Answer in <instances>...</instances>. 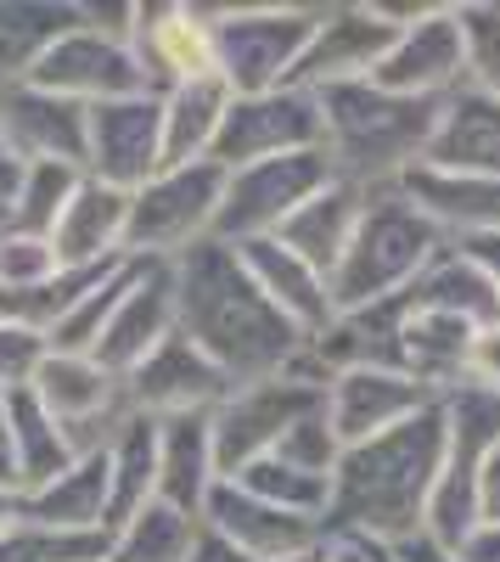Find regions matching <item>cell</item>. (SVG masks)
<instances>
[{
  "mask_svg": "<svg viewBox=\"0 0 500 562\" xmlns=\"http://www.w3.org/2000/svg\"><path fill=\"white\" fill-rule=\"evenodd\" d=\"M394 23H383L377 7H321V23H315L304 57L293 68L287 85L298 90H332V85H360L372 79L377 63L394 45Z\"/></svg>",
  "mask_w": 500,
  "mask_h": 562,
  "instance_id": "14",
  "label": "cell"
},
{
  "mask_svg": "<svg viewBox=\"0 0 500 562\" xmlns=\"http://www.w3.org/2000/svg\"><path fill=\"white\" fill-rule=\"evenodd\" d=\"M197 524L214 529L225 546H237L248 562H282V557H304L327 540V524L298 518V512H282L259 495H248L242 484L219 479L197 512Z\"/></svg>",
  "mask_w": 500,
  "mask_h": 562,
  "instance_id": "15",
  "label": "cell"
},
{
  "mask_svg": "<svg viewBox=\"0 0 500 562\" xmlns=\"http://www.w3.org/2000/svg\"><path fill=\"white\" fill-rule=\"evenodd\" d=\"M129 52L141 57L152 90H174L186 79L214 74V34L203 7H135Z\"/></svg>",
  "mask_w": 500,
  "mask_h": 562,
  "instance_id": "19",
  "label": "cell"
},
{
  "mask_svg": "<svg viewBox=\"0 0 500 562\" xmlns=\"http://www.w3.org/2000/svg\"><path fill=\"white\" fill-rule=\"evenodd\" d=\"M467 383L500 394V321L484 326V333L473 338V360H467Z\"/></svg>",
  "mask_w": 500,
  "mask_h": 562,
  "instance_id": "39",
  "label": "cell"
},
{
  "mask_svg": "<svg viewBox=\"0 0 500 562\" xmlns=\"http://www.w3.org/2000/svg\"><path fill=\"white\" fill-rule=\"evenodd\" d=\"M174 333L203 349L237 389L282 378L304 333L259 293V281L225 243H197L174 259Z\"/></svg>",
  "mask_w": 500,
  "mask_h": 562,
  "instance_id": "1",
  "label": "cell"
},
{
  "mask_svg": "<svg viewBox=\"0 0 500 562\" xmlns=\"http://www.w3.org/2000/svg\"><path fill=\"white\" fill-rule=\"evenodd\" d=\"M186 562H248L237 546H225L214 529H203L197 524V535H192V546H186Z\"/></svg>",
  "mask_w": 500,
  "mask_h": 562,
  "instance_id": "42",
  "label": "cell"
},
{
  "mask_svg": "<svg viewBox=\"0 0 500 562\" xmlns=\"http://www.w3.org/2000/svg\"><path fill=\"white\" fill-rule=\"evenodd\" d=\"M214 484H219L214 416H163L158 422V490H152V501L180 512V518H197Z\"/></svg>",
  "mask_w": 500,
  "mask_h": 562,
  "instance_id": "22",
  "label": "cell"
},
{
  "mask_svg": "<svg viewBox=\"0 0 500 562\" xmlns=\"http://www.w3.org/2000/svg\"><path fill=\"white\" fill-rule=\"evenodd\" d=\"M467 562H500V529H473V540L462 546Z\"/></svg>",
  "mask_w": 500,
  "mask_h": 562,
  "instance_id": "46",
  "label": "cell"
},
{
  "mask_svg": "<svg viewBox=\"0 0 500 562\" xmlns=\"http://www.w3.org/2000/svg\"><path fill=\"white\" fill-rule=\"evenodd\" d=\"M478 529H500V450L478 473Z\"/></svg>",
  "mask_w": 500,
  "mask_h": 562,
  "instance_id": "40",
  "label": "cell"
},
{
  "mask_svg": "<svg viewBox=\"0 0 500 562\" xmlns=\"http://www.w3.org/2000/svg\"><path fill=\"white\" fill-rule=\"evenodd\" d=\"M231 389L237 383L225 378L203 349H192L180 333H169L124 378V405L135 416H152V422H163V416H214L225 400H231Z\"/></svg>",
  "mask_w": 500,
  "mask_h": 562,
  "instance_id": "12",
  "label": "cell"
},
{
  "mask_svg": "<svg viewBox=\"0 0 500 562\" xmlns=\"http://www.w3.org/2000/svg\"><path fill=\"white\" fill-rule=\"evenodd\" d=\"M321 405H327V389L309 383V378H293V371L248 383V389H231V400L214 411V467H219V479H237L248 461L270 456L309 411H321Z\"/></svg>",
  "mask_w": 500,
  "mask_h": 562,
  "instance_id": "9",
  "label": "cell"
},
{
  "mask_svg": "<svg viewBox=\"0 0 500 562\" xmlns=\"http://www.w3.org/2000/svg\"><path fill=\"white\" fill-rule=\"evenodd\" d=\"M169 333H174V259H135V276H129L118 310L107 315L90 360L124 383Z\"/></svg>",
  "mask_w": 500,
  "mask_h": 562,
  "instance_id": "17",
  "label": "cell"
},
{
  "mask_svg": "<svg viewBox=\"0 0 500 562\" xmlns=\"http://www.w3.org/2000/svg\"><path fill=\"white\" fill-rule=\"evenodd\" d=\"M315 562H377L366 540H349V535H327L315 546Z\"/></svg>",
  "mask_w": 500,
  "mask_h": 562,
  "instance_id": "43",
  "label": "cell"
},
{
  "mask_svg": "<svg viewBox=\"0 0 500 562\" xmlns=\"http://www.w3.org/2000/svg\"><path fill=\"white\" fill-rule=\"evenodd\" d=\"M417 169L500 180V102L484 97V90H473V85H462L456 97H444L433 140H428Z\"/></svg>",
  "mask_w": 500,
  "mask_h": 562,
  "instance_id": "20",
  "label": "cell"
},
{
  "mask_svg": "<svg viewBox=\"0 0 500 562\" xmlns=\"http://www.w3.org/2000/svg\"><path fill=\"white\" fill-rule=\"evenodd\" d=\"M377 90L411 102H444L467 85V40H462V18L456 7H433L428 18L405 23L388 45V57L372 74Z\"/></svg>",
  "mask_w": 500,
  "mask_h": 562,
  "instance_id": "11",
  "label": "cell"
},
{
  "mask_svg": "<svg viewBox=\"0 0 500 562\" xmlns=\"http://www.w3.org/2000/svg\"><path fill=\"white\" fill-rule=\"evenodd\" d=\"M237 259L248 265V276L259 281V293L276 304L304 338H315L321 326L338 315L332 310V293H327V276L315 270V265H304L298 254H287L276 237H259V243H242L237 248Z\"/></svg>",
  "mask_w": 500,
  "mask_h": 562,
  "instance_id": "24",
  "label": "cell"
},
{
  "mask_svg": "<svg viewBox=\"0 0 500 562\" xmlns=\"http://www.w3.org/2000/svg\"><path fill=\"white\" fill-rule=\"evenodd\" d=\"M225 198V169L197 158L180 169H158L141 192H129L124 259H180L214 237V214Z\"/></svg>",
  "mask_w": 500,
  "mask_h": 562,
  "instance_id": "6",
  "label": "cell"
},
{
  "mask_svg": "<svg viewBox=\"0 0 500 562\" xmlns=\"http://www.w3.org/2000/svg\"><path fill=\"white\" fill-rule=\"evenodd\" d=\"M107 540V529H45L18 512L0 529V562H102Z\"/></svg>",
  "mask_w": 500,
  "mask_h": 562,
  "instance_id": "34",
  "label": "cell"
},
{
  "mask_svg": "<svg viewBox=\"0 0 500 562\" xmlns=\"http://www.w3.org/2000/svg\"><path fill=\"white\" fill-rule=\"evenodd\" d=\"M309 147H321V102H315V90L282 85V90H264V97H231L208 147V164L237 175L248 164L309 153Z\"/></svg>",
  "mask_w": 500,
  "mask_h": 562,
  "instance_id": "10",
  "label": "cell"
},
{
  "mask_svg": "<svg viewBox=\"0 0 500 562\" xmlns=\"http://www.w3.org/2000/svg\"><path fill=\"white\" fill-rule=\"evenodd\" d=\"M338 180L327 147H309V153H282V158H264L248 164L237 175H225V198L214 214V243L225 248H242L259 237H276V231Z\"/></svg>",
  "mask_w": 500,
  "mask_h": 562,
  "instance_id": "7",
  "label": "cell"
},
{
  "mask_svg": "<svg viewBox=\"0 0 500 562\" xmlns=\"http://www.w3.org/2000/svg\"><path fill=\"white\" fill-rule=\"evenodd\" d=\"M18 158L7 153V140H0V214H7V203H12V192H18Z\"/></svg>",
  "mask_w": 500,
  "mask_h": 562,
  "instance_id": "47",
  "label": "cell"
},
{
  "mask_svg": "<svg viewBox=\"0 0 500 562\" xmlns=\"http://www.w3.org/2000/svg\"><path fill=\"white\" fill-rule=\"evenodd\" d=\"M152 490H158V422L129 411L107 445V535L124 529L135 512H147Z\"/></svg>",
  "mask_w": 500,
  "mask_h": 562,
  "instance_id": "27",
  "label": "cell"
},
{
  "mask_svg": "<svg viewBox=\"0 0 500 562\" xmlns=\"http://www.w3.org/2000/svg\"><path fill=\"white\" fill-rule=\"evenodd\" d=\"M462 254H473L484 270H489V281H495V293H500V237H473V243H456Z\"/></svg>",
  "mask_w": 500,
  "mask_h": 562,
  "instance_id": "45",
  "label": "cell"
},
{
  "mask_svg": "<svg viewBox=\"0 0 500 562\" xmlns=\"http://www.w3.org/2000/svg\"><path fill=\"white\" fill-rule=\"evenodd\" d=\"M439 248H444V237L433 231V220L405 198L399 186L366 192L354 237H349L343 259L327 276L332 310L343 315V310H366V304H383V299L405 293L433 265Z\"/></svg>",
  "mask_w": 500,
  "mask_h": 562,
  "instance_id": "4",
  "label": "cell"
},
{
  "mask_svg": "<svg viewBox=\"0 0 500 562\" xmlns=\"http://www.w3.org/2000/svg\"><path fill=\"white\" fill-rule=\"evenodd\" d=\"M360 209H366V192L349 180H332L327 192H315L282 231H276V243L287 254H298L304 265H315L321 276H332V265L343 259L349 237H354V225H360Z\"/></svg>",
  "mask_w": 500,
  "mask_h": 562,
  "instance_id": "25",
  "label": "cell"
},
{
  "mask_svg": "<svg viewBox=\"0 0 500 562\" xmlns=\"http://www.w3.org/2000/svg\"><path fill=\"white\" fill-rule=\"evenodd\" d=\"M39 360H45V338L0 321V389H29Z\"/></svg>",
  "mask_w": 500,
  "mask_h": 562,
  "instance_id": "38",
  "label": "cell"
},
{
  "mask_svg": "<svg viewBox=\"0 0 500 562\" xmlns=\"http://www.w3.org/2000/svg\"><path fill=\"white\" fill-rule=\"evenodd\" d=\"M18 512L45 529H107V450L79 456L63 479L18 495Z\"/></svg>",
  "mask_w": 500,
  "mask_h": 562,
  "instance_id": "28",
  "label": "cell"
},
{
  "mask_svg": "<svg viewBox=\"0 0 500 562\" xmlns=\"http://www.w3.org/2000/svg\"><path fill=\"white\" fill-rule=\"evenodd\" d=\"M231 484H242L248 495H259V501H270V506H282V512H298V518L327 524L332 479L298 473V467H287V461H276V456H259V461H248V467H242V473H237Z\"/></svg>",
  "mask_w": 500,
  "mask_h": 562,
  "instance_id": "35",
  "label": "cell"
},
{
  "mask_svg": "<svg viewBox=\"0 0 500 562\" xmlns=\"http://www.w3.org/2000/svg\"><path fill=\"white\" fill-rule=\"evenodd\" d=\"M315 102H321V147L338 180L360 186V192L399 186L422 164L439 124V102L394 97V90H377L372 79L315 90Z\"/></svg>",
  "mask_w": 500,
  "mask_h": 562,
  "instance_id": "3",
  "label": "cell"
},
{
  "mask_svg": "<svg viewBox=\"0 0 500 562\" xmlns=\"http://www.w3.org/2000/svg\"><path fill=\"white\" fill-rule=\"evenodd\" d=\"M197 535V518H180L169 506H147L135 512L124 529H113L102 562H186V546Z\"/></svg>",
  "mask_w": 500,
  "mask_h": 562,
  "instance_id": "33",
  "label": "cell"
},
{
  "mask_svg": "<svg viewBox=\"0 0 500 562\" xmlns=\"http://www.w3.org/2000/svg\"><path fill=\"white\" fill-rule=\"evenodd\" d=\"M214 34V74L231 97L282 90L321 23V7H203Z\"/></svg>",
  "mask_w": 500,
  "mask_h": 562,
  "instance_id": "5",
  "label": "cell"
},
{
  "mask_svg": "<svg viewBox=\"0 0 500 562\" xmlns=\"http://www.w3.org/2000/svg\"><path fill=\"white\" fill-rule=\"evenodd\" d=\"M444 243H473V237H500V180L484 175H439V169H411L399 180Z\"/></svg>",
  "mask_w": 500,
  "mask_h": 562,
  "instance_id": "21",
  "label": "cell"
},
{
  "mask_svg": "<svg viewBox=\"0 0 500 562\" xmlns=\"http://www.w3.org/2000/svg\"><path fill=\"white\" fill-rule=\"evenodd\" d=\"M63 265H57V248L52 237H23V231H0V293H29L39 281H52Z\"/></svg>",
  "mask_w": 500,
  "mask_h": 562,
  "instance_id": "37",
  "label": "cell"
},
{
  "mask_svg": "<svg viewBox=\"0 0 500 562\" xmlns=\"http://www.w3.org/2000/svg\"><path fill=\"white\" fill-rule=\"evenodd\" d=\"M439 473H444V400L338 456L327 535H349L366 546H405L411 535H422Z\"/></svg>",
  "mask_w": 500,
  "mask_h": 562,
  "instance_id": "2",
  "label": "cell"
},
{
  "mask_svg": "<svg viewBox=\"0 0 500 562\" xmlns=\"http://www.w3.org/2000/svg\"><path fill=\"white\" fill-rule=\"evenodd\" d=\"M18 518V495H7V490H0V529H7Z\"/></svg>",
  "mask_w": 500,
  "mask_h": 562,
  "instance_id": "48",
  "label": "cell"
},
{
  "mask_svg": "<svg viewBox=\"0 0 500 562\" xmlns=\"http://www.w3.org/2000/svg\"><path fill=\"white\" fill-rule=\"evenodd\" d=\"M394 551V562H467L456 546H439L433 535H411L405 546H388Z\"/></svg>",
  "mask_w": 500,
  "mask_h": 562,
  "instance_id": "41",
  "label": "cell"
},
{
  "mask_svg": "<svg viewBox=\"0 0 500 562\" xmlns=\"http://www.w3.org/2000/svg\"><path fill=\"white\" fill-rule=\"evenodd\" d=\"M405 293H411L422 310H444V315L478 326V333L500 321V293H495L489 270H484L473 254H462L456 243H444V248L433 254V265H428Z\"/></svg>",
  "mask_w": 500,
  "mask_h": 562,
  "instance_id": "26",
  "label": "cell"
},
{
  "mask_svg": "<svg viewBox=\"0 0 500 562\" xmlns=\"http://www.w3.org/2000/svg\"><path fill=\"white\" fill-rule=\"evenodd\" d=\"M456 18L467 40V85L500 102V0H467Z\"/></svg>",
  "mask_w": 500,
  "mask_h": 562,
  "instance_id": "36",
  "label": "cell"
},
{
  "mask_svg": "<svg viewBox=\"0 0 500 562\" xmlns=\"http://www.w3.org/2000/svg\"><path fill=\"white\" fill-rule=\"evenodd\" d=\"M282 562H315V551H304V557H282Z\"/></svg>",
  "mask_w": 500,
  "mask_h": 562,
  "instance_id": "49",
  "label": "cell"
},
{
  "mask_svg": "<svg viewBox=\"0 0 500 562\" xmlns=\"http://www.w3.org/2000/svg\"><path fill=\"white\" fill-rule=\"evenodd\" d=\"M79 23H84V7H29V0L0 7V90L23 85L45 45Z\"/></svg>",
  "mask_w": 500,
  "mask_h": 562,
  "instance_id": "31",
  "label": "cell"
},
{
  "mask_svg": "<svg viewBox=\"0 0 500 562\" xmlns=\"http://www.w3.org/2000/svg\"><path fill=\"white\" fill-rule=\"evenodd\" d=\"M124 220H129V192H113L102 180H79L73 203L63 209L52 248L63 270H90V265H113L124 259Z\"/></svg>",
  "mask_w": 500,
  "mask_h": 562,
  "instance_id": "23",
  "label": "cell"
},
{
  "mask_svg": "<svg viewBox=\"0 0 500 562\" xmlns=\"http://www.w3.org/2000/svg\"><path fill=\"white\" fill-rule=\"evenodd\" d=\"M163 164V97H129L90 108V164L84 175L113 192H141Z\"/></svg>",
  "mask_w": 500,
  "mask_h": 562,
  "instance_id": "16",
  "label": "cell"
},
{
  "mask_svg": "<svg viewBox=\"0 0 500 562\" xmlns=\"http://www.w3.org/2000/svg\"><path fill=\"white\" fill-rule=\"evenodd\" d=\"M0 231H7V214H0Z\"/></svg>",
  "mask_w": 500,
  "mask_h": 562,
  "instance_id": "50",
  "label": "cell"
},
{
  "mask_svg": "<svg viewBox=\"0 0 500 562\" xmlns=\"http://www.w3.org/2000/svg\"><path fill=\"white\" fill-rule=\"evenodd\" d=\"M7 422H12V461H18V495H34L52 479H63L68 467L79 461L63 439V428L52 422L34 400V389H7Z\"/></svg>",
  "mask_w": 500,
  "mask_h": 562,
  "instance_id": "30",
  "label": "cell"
},
{
  "mask_svg": "<svg viewBox=\"0 0 500 562\" xmlns=\"http://www.w3.org/2000/svg\"><path fill=\"white\" fill-rule=\"evenodd\" d=\"M0 140L18 158V169L29 164H63L79 169L90 164V108L63 102L52 90L34 85H12L0 90Z\"/></svg>",
  "mask_w": 500,
  "mask_h": 562,
  "instance_id": "13",
  "label": "cell"
},
{
  "mask_svg": "<svg viewBox=\"0 0 500 562\" xmlns=\"http://www.w3.org/2000/svg\"><path fill=\"white\" fill-rule=\"evenodd\" d=\"M225 108H231V90H225L219 74H203V79L163 90V164L158 169H180V164L208 158Z\"/></svg>",
  "mask_w": 500,
  "mask_h": 562,
  "instance_id": "29",
  "label": "cell"
},
{
  "mask_svg": "<svg viewBox=\"0 0 500 562\" xmlns=\"http://www.w3.org/2000/svg\"><path fill=\"white\" fill-rule=\"evenodd\" d=\"M0 490L18 495V461H12V422H7V389H0Z\"/></svg>",
  "mask_w": 500,
  "mask_h": 562,
  "instance_id": "44",
  "label": "cell"
},
{
  "mask_svg": "<svg viewBox=\"0 0 500 562\" xmlns=\"http://www.w3.org/2000/svg\"><path fill=\"white\" fill-rule=\"evenodd\" d=\"M439 400L444 394L411 383L405 371H377V366L338 371V378L327 383V422H332L338 445L349 450V445H366V439L399 428V422H411L417 411H428Z\"/></svg>",
  "mask_w": 500,
  "mask_h": 562,
  "instance_id": "18",
  "label": "cell"
},
{
  "mask_svg": "<svg viewBox=\"0 0 500 562\" xmlns=\"http://www.w3.org/2000/svg\"><path fill=\"white\" fill-rule=\"evenodd\" d=\"M34 90H52L63 102H79V108H107V102H129V97H158L141 57L129 52V40H113L102 29H68L63 40H52L39 52V63L29 68Z\"/></svg>",
  "mask_w": 500,
  "mask_h": 562,
  "instance_id": "8",
  "label": "cell"
},
{
  "mask_svg": "<svg viewBox=\"0 0 500 562\" xmlns=\"http://www.w3.org/2000/svg\"><path fill=\"white\" fill-rule=\"evenodd\" d=\"M79 169H63V164H29L18 175V192L7 203V231H23V237H52L63 209L73 203L79 192Z\"/></svg>",
  "mask_w": 500,
  "mask_h": 562,
  "instance_id": "32",
  "label": "cell"
}]
</instances>
